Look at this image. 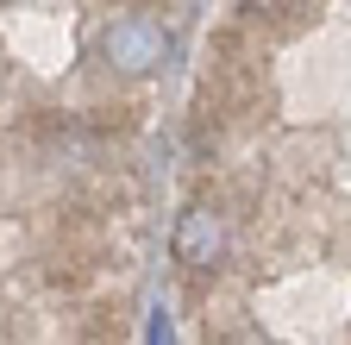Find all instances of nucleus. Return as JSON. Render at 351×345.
<instances>
[{"label": "nucleus", "instance_id": "obj_1", "mask_svg": "<svg viewBox=\"0 0 351 345\" xmlns=\"http://www.w3.org/2000/svg\"><path fill=\"white\" fill-rule=\"evenodd\" d=\"M169 57V32L151 13H113L95 32V63H107L113 75H151Z\"/></svg>", "mask_w": 351, "mask_h": 345}, {"label": "nucleus", "instance_id": "obj_2", "mask_svg": "<svg viewBox=\"0 0 351 345\" xmlns=\"http://www.w3.org/2000/svg\"><path fill=\"white\" fill-rule=\"evenodd\" d=\"M176 264L182 270H195V276H207V270H219L226 264V245H232V233H226V213H219L213 201H189L182 207V220H176Z\"/></svg>", "mask_w": 351, "mask_h": 345}, {"label": "nucleus", "instance_id": "obj_3", "mask_svg": "<svg viewBox=\"0 0 351 345\" xmlns=\"http://www.w3.org/2000/svg\"><path fill=\"white\" fill-rule=\"evenodd\" d=\"M245 13H270V19H295L301 0H245Z\"/></svg>", "mask_w": 351, "mask_h": 345}, {"label": "nucleus", "instance_id": "obj_4", "mask_svg": "<svg viewBox=\"0 0 351 345\" xmlns=\"http://www.w3.org/2000/svg\"><path fill=\"white\" fill-rule=\"evenodd\" d=\"M145 345H176V333H169V314H163V308L145 320Z\"/></svg>", "mask_w": 351, "mask_h": 345}]
</instances>
